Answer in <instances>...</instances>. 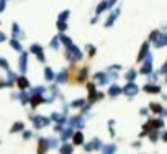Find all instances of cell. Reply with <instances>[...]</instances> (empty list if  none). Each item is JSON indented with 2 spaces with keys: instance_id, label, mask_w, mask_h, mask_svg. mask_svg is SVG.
<instances>
[{
  "instance_id": "obj_1",
  "label": "cell",
  "mask_w": 167,
  "mask_h": 154,
  "mask_svg": "<svg viewBox=\"0 0 167 154\" xmlns=\"http://www.w3.org/2000/svg\"><path fill=\"white\" fill-rule=\"evenodd\" d=\"M85 79H87V69L74 64L71 67V71H69V82L71 84H84Z\"/></svg>"
}]
</instances>
